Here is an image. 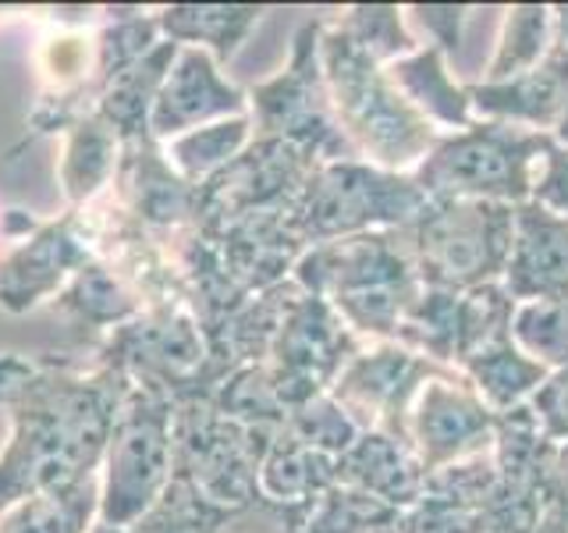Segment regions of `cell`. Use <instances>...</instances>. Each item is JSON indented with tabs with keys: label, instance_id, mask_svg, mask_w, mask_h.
<instances>
[{
	"label": "cell",
	"instance_id": "obj_9",
	"mask_svg": "<svg viewBox=\"0 0 568 533\" xmlns=\"http://www.w3.org/2000/svg\"><path fill=\"white\" fill-rule=\"evenodd\" d=\"M277 431L245 426L221 413L213 399H189L174 409L171 484L210 505H245L260 497V462Z\"/></svg>",
	"mask_w": 568,
	"mask_h": 533
},
{
	"label": "cell",
	"instance_id": "obj_40",
	"mask_svg": "<svg viewBox=\"0 0 568 533\" xmlns=\"http://www.w3.org/2000/svg\"><path fill=\"white\" fill-rule=\"evenodd\" d=\"M11 14H26V8H0V22H4V18H11Z\"/></svg>",
	"mask_w": 568,
	"mask_h": 533
},
{
	"label": "cell",
	"instance_id": "obj_34",
	"mask_svg": "<svg viewBox=\"0 0 568 533\" xmlns=\"http://www.w3.org/2000/svg\"><path fill=\"white\" fill-rule=\"evenodd\" d=\"M537 416L540 431L550 444L568 441V366L547 373V381L532 391V399L526 402Z\"/></svg>",
	"mask_w": 568,
	"mask_h": 533
},
{
	"label": "cell",
	"instance_id": "obj_6",
	"mask_svg": "<svg viewBox=\"0 0 568 533\" xmlns=\"http://www.w3.org/2000/svg\"><path fill=\"white\" fill-rule=\"evenodd\" d=\"M174 399L132 384L124 395L100 462L97 523L132 530L171 484L174 466Z\"/></svg>",
	"mask_w": 568,
	"mask_h": 533
},
{
	"label": "cell",
	"instance_id": "obj_26",
	"mask_svg": "<svg viewBox=\"0 0 568 533\" xmlns=\"http://www.w3.org/2000/svg\"><path fill=\"white\" fill-rule=\"evenodd\" d=\"M100 509V473L64 491L36 494L0 512V533H89Z\"/></svg>",
	"mask_w": 568,
	"mask_h": 533
},
{
	"label": "cell",
	"instance_id": "obj_29",
	"mask_svg": "<svg viewBox=\"0 0 568 533\" xmlns=\"http://www.w3.org/2000/svg\"><path fill=\"white\" fill-rule=\"evenodd\" d=\"M458 295L462 292H440V289H419L413 306L405 310L395 342L426 355L430 363L455 370L458 352Z\"/></svg>",
	"mask_w": 568,
	"mask_h": 533
},
{
	"label": "cell",
	"instance_id": "obj_37",
	"mask_svg": "<svg viewBox=\"0 0 568 533\" xmlns=\"http://www.w3.org/2000/svg\"><path fill=\"white\" fill-rule=\"evenodd\" d=\"M555 40L568 50V4L555 8Z\"/></svg>",
	"mask_w": 568,
	"mask_h": 533
},
{
	"label": "cell",
	"instance_id": "obj_28",
	"mask_svg": "<svg viewBox=\"0 0 568 533\" xmlns=\"http://www.w3.org/2000/svg\"><path fill=\"white\" fill-rule=\"evenodd\" d=\"M555 47V8L547 4H515L505 11V26L497 36L494 58L479 82H505L537 68Z\"/></svg>",
	"mask_w": 568,
	"mask_h": 533
},
{
	"label": "cell",
	"instance_id": "obj_17",
	"mask_svg": "<svg viewBox=\"0 0 568 533\" xmlns=\"http://www.w3.org/2000/svg\"><path fill=\"white\" fill-rule=\"evenodd\" d=\"M501 289L515 302L568 295V218L537 200L515 207V235Z\"/></svg>",
	"mask_w": 568,
	"mask_h": 533
},
{
	"label": "cell",
	"instance_id": "obj_22",
	"mask_svg": "<svg viewBox=\"0 0 568 533\" xmlns=\"http://www.w3.org/2000/svg\"><path fill=\"white\" fill-rule=\"evenodd\" d=\"M160 36L178 47H200L221 68L235 61L253 29L263 22L266 8L256 4H171L153 8Z\"/></svg>",
	"mask_w": 568,
	"mask_h": 533
},
{
	"label": "cell",
	"instance_id": "obj_35",
	"mask_svg": "<svg viewBox=\"0 0 568 533\" xmlns=\"http://www.w3.org/2000/svg\"><path fill=\"white\" fill-rule=\"evenodd\" d=\"M540 526L547 533H568V441L565 444H550Z\"/></svg>",
	"mask_w": 568,
	"mask_h": 533
},
{
	"label": "cell",
	"instance_id": "obj_24",
	"mask_svg": "<svg viewBox=\"0 0 568 533\" xmlns=\"http://www.w3.org/2000/svg\"><path fill=\"white\" fill-rule=\"evenodd\" d=\"M337 484V459L324 455L281 431L271 438L260 462V491L281 505H313L320 494Z\"/></svg>",
	"mask_w": 568,
	"mask_h": 533
},
{
	"label": "cell",
	"instance_id": "obj_15",
	"mask_svg": "<svg viewBox=\"0 0 568 533\" xmlns=\"http://www.w3.org/2000/svg\"><path fill=\"white\" fill-rule=\"evenodd\" d=\"M248 114V93L221 76V64L200 47H182L168 71L164 86L156 89L150 111V135L171 142L203 124Z\"/></svg>",
	"mask_w": 568,
	"mask_h": 533
},
{
	"label": "cell",
	"instance_id": "obj_31",
	"mask_svg": "<svg viewBox=\"0 0 568 533\" xmlns=\"http://www.w3.org/2000/svg\"><path fill=\"white\" fill-rule=\"evenodd\" d=\"M511 342L550 373L568 366V295L519 302L511 316Z\"/></svg>",
	"mask_w": 568,
	"mask_h": 533
},
{
	"label": "cell",
	"instance_id": "obj_7",
	"mask_svg": "<svg viewBox=\"0 0 568 533\" xmlns=\"http://www.w3.org/2000/svg\"><path fill=\"white\" fill-rule=\"evenodd\" d=\"M426 192L413 174L384 171L369 160L320 164L295 207V235L313 249L366 231H402L426 210Z\"/></svg>",
	"mask_w": 568,
	"mask_h": 533
},
{
	"label": "cell",
	"instance_id": "obj_2",
	"mask_svg": "<svg viewBox=\"0 0 568 533\" xmlns=\"http://www.w3.org/2000/svg\"><path fill=\"white\" fill-rule=\"evenodd\" d=\"M292 281L324 299L363 342H395L405 310L423 289L402 231H366L313 245L298 257Z\"/></svg>",
	"mask_w": 568,
	"mask_h": 533
},
{
	"label": "cell",
	"instance_id": "obj_12",
	"mask_svg": "<svg viewBox=\"0 0 568 533\" xmlns=\"http://www.w3.org/2000/svg\"><path fill=\"white\" fill-rule=\"evenodd\" d=\"M366 342L337 316L324 299L302 292L292 281V295L284 302L274 342L263 355V373L281 399L284 413L295 405L324 395L337 381V373Z\"/></svg>",
	"mask_w": 568,
	"mask_h": 533
},
{
	"label": "cell",
	"instance_id": "obj_16",
	"mask_svg": "<svg viewBox=\"0 0 568 533\" xmlns=\"http://www.w3.org/2000/svg\"><path fill=\"white\" fill-rule=\"evenodd\" d=\"M310 509L313 505H281L263 494L245 505L224 509L168 484L132 533H310Z\"/></svg>",
	"mask_w": 568,
	"mask_h": 533
},
{
	"label": "cell",
	"instance_id": "obj_36",
	"mask_svg": "<svg viewBox=\"0 0 568 533\" xmlns=\"http://www.w3.org/2000/svg\"><path fill=\"white\" fill-rule=\"evenodd\" d=\"M532 200L568 218V147H550L532 182Z\"/></svg>",
	"mask_w": 568,
	"mask_h": 533
},
{
	"label": "cell",
	"instance_id": "obj_5",
	"mask_svg": "<svg viewBox=\"0 0 568 533\" xmlns=\"http://www.w3.org/2000/svg\"><path fill=\"white\" fill-rule=\"evenodd\" d=\"M515 207L476 200H430L402 239L419 281L440 292H473L505 278Z\"/></svg>",
	"mask_w": 568,
	"mask_h": 533
},
{
	"label": "cell",
	"instance_id": "obj_10",
	"mask_svg": "<svg viewBox=\"0 0 568 533\" xmlns=\"http://www.w3.org/2000/svg\"><path fill=\"white\" fill-rule=\"evenodd\" d=\"M248 118L256 139H281L320 164L363 160L334 118L320 68V22H306L292 40L288 64L274 79L248 89Z\"/></svg>",
	"mask_w": 568,
	"mask_h": 533
},
{
	"label": "cell",
	"instance_id": "obj_8",
	"mask_svg": "<svg viewBox=\"0 0 568 533\" xmlns=\"http://www.w3.org/2000/svg\"><path fill=\"white\" fill-rule=\"evenodd\" d=\"M93 363L124 370L132 384L164 391L174 405L189 399H210L221 388L206 334L182 302L146 306L129 324L114 328L93 349Z\"/></svg>",
	"mask_w": 568,
	"mask_h": 533
},
{
	"label": "cell",
	"instance_id": "obj_13",
	"mask_svg": "<svg viewBox=\"0 0 568 533\" xmlns=\"http://www.w3.org/2000/svg\"><path fill=\"white\" fill-rule=\"evenodd\" d=\"M444 373L452 370L398 342H366L337 373L331 395L359 431L408 438V409H413L419 388Z\"/></svg>",
	"mask_w": 568,
	"mask_h": 533
},
{
	"label": "cell",
	"instance_id": "obj_3",
	"mask_svg": "<svg viewBox=\"0 0 568 533\" xmlns=\"http://www.w3.org/2000/svg\"><path fill=\"white\" fill-rule=\"evenodd\" d=\"M320 68L352 150L384 171L413 174L440 132L402 97L387 68L366 58L331 22H320Z\"/></svg>",
	"mask_w": 568,
	"mask_h": 533
},
{
	"label": "cell",
	"instance_id": "obj_18",
	"mask_svg": "<svg viewBox=\"0 0 568 533\" xmlns=\"http://www.w3.org/2000/svg\"><path fill=\"white\" fill-rule=\"evenodd\" d=\"M466 93L476 118L550 135L568 107V50L555 40L537 68L505 82H466Z\"/></svg>",
	"mask_w": 568,
	"mask_h": 533
},
{
	"label": "cell",
	"instance_id": "obj_27",
	"mask_svg": "<svg viewBox=\"0 0 568 533\" xmlns=\"http://www.w3.org/2000/svg\"><path fill=\"white\" fill-rule=\"evenodd\" d=\"M248 142H253V118H224L203 124V129L185 132L171 142H164V153L171 160V168L185 178L189 185L200 189L206 178H213L221 168H227Z\"/></svg>",
	"mask_w": 568,
	"mask_h": 533
},
{
	"label": "cell",
	"instance_id": "obj_32",
	"mask_svg": "<svg viewBox=\"0 0 568 533\" xmlns=\"http://www.w3.org/2000/svg\"><path fill=\"white\" fill-rule=\"evenodd\" d=\"M284 431H288L292 438H298L302 444H310V449L331 455V459H342L355 444V438L363 434L345 409L334 402L331 391L295 405L288 413V420H284Z\"/></svg>",
	"mask_w": 568,
	"mask_h": 533
},
{
	"label": "cell",
	"instance_id": "obj_20",
	"mask_svg": "<svg viewBox=\"0 0 568 533\" xmlns=\"http://www.w3.org/2000/svg\"><path fill=\"white\" fill-rule=\"evenodd\" d=\"M50 306L68 320V328L75 331L89 349H97L114 328L129 324V320H135L146 310V302L139 299V292L111 263L97 257L68 281V289L53 299Z\"/></svg>",
	"mask_w": 568,
	"mask_h": 533
},
{
	"label": "cell",
	"instance_id": "obj_4",
	"mask_svg": "<svg viewBox=\"0 0 568 533\" xmlns=\"http://www.w3.org/2000/svg\"><path fill=\"white\" fill-rule=\"evenodd\" d=\"M555 135L476 118L462 132H440L413 171L426 200H476L519 207L532 200L537 168Z\"/></svg>",
	"mask_w": 568,
	"mask_h": 533
},
{
	"label": "cell",
	"instance_id": "obj_39",
	"mask_svg": "<svg viewBox=\"0 0 568 533\" xmlns=\"http://www.w3.org/2000/svg\"><path fill=\"white\" fill-rule=\"evenodd\" d=\"M89 533H132V530H124V526H103V523H93V530Z\"/></svg>",
	"mask_w": 568,
	"mask_h": 533
},
{
	"label": "cell",
	"instance_id": "obj_23",
	"mask_svg": "<svg viewBox=\"0 0 568 533\" xmlns=\"http://www.w3.org/2000/svg\"><path fill=\"white\" fill-rule=\"evenodd\" d=\"M124 142L97 114H85L64 129V153L58 164L68 207H85L111 189Z\"/></svg>",
	"mask_w": 568,
	"mask_h": 533
},
{
	"label": "cell",
	"instance_id": "obj_25",
	"mask_svg": "<svg viewBox=\"0 0 568 533\" xmlns=\"http://www.w3.org/2000/svg\"><path fill=\"white\" fill-rule=\"evenodd\" d=\"M458 373L473 384V391L494 409V413H508V409L526 405L532 399V391L547 381L550 370L540 366L537 360H529L511 338H505V342L487 345L476 355H469V360L458 366Z\"/></svg>",
	"mask_w": 568,
	"mask_h": 533
},
{
	"label": "cell",
	"instance_id": "obj_21",
	"mask_svg": "<svg viewBox=\"0 0 568 533\" xmlns=\"http://www.w3.org/2000/svg\"><path fill=\"white\" fill-rule=\"evenodd\" d=\"M387 76L437 132H462L476 121L466 82L452 76L448 58L437 47L419 43V50H413L408 58L387 64Z\"/></svg>",
	"mask_w": 568,
	"mask_h": 533
},
{
	"label": "cell",
	"instance_id": "obj_33",
	"mask_svg": "<svg viewBox=\"0 0 568 533\" xmlns=\"http://www.w3.org/2000/svg\"><path fill=\"white\" fill-rule=\"evenodd\" d=\"M473 8L466 4H413L405 18L413 22L423 36L426 47H437L444 58H452L462 47V29H466Z\"/></svg>",
	"mask_w": 568,
	"mask_h": 533
},
{
	"label": "cell",
	"instance_id": "obj_19",
	"mask_svg": "<svg viewBox=\"0 0 568 533\" xmlns=\"http://www.w3.org/2000/svg\"><path fill=\"white\" fill-rule=\"evenodd\" d=\"M337 484L405 512L423 497L426 470L408 438L363 431L352 449L337 459Z\"/></svg>",
	"mask_w": 568,
	"mask_h": 533
},
{
	"label": "cell",
	"instance_id": "obj_30",
	"mask_svg": "<svg viewBox=\"0 0 568 533\" xmlns=\"http://www.w3.org/2000/svg\"><path fill=\"white\" fill-rule=\"evenodd\" d=\"M331 26L342 32L348 43L359 47L366 58H373L384 68L419 50V40H416V32L408 29L405 11L395 4H355L342 18H334Z\"/></svg>",
	"mask_w": 568,
	"mask_h": 533
},
{
	"label": "cell",
	"instance_id": "obj_14",
	"mask_svg": "<svg viewBox=\"0 0 568 533\" xmlns=\"http://www.w3.org/2000/svg\"><path fill=\"white\" fill-rule=\"evenodd\" d=\"M494 431L497 413L458 370L426 381L408 409V441H413L426 476L490 452Z\"/></svg>",
	"mask_w": 568,
	"mask_h": 533
},
{
	"label": "cell",
	"instance_id": "obj_11",
	"mask_svg": "<svg viewBox=\"0 0 568 533\" xmlns=\"http://www.w3.org/2000/svg\"><path fill=\"white\" fill-rule=\"evenodd\" d=\"M14 249L0 260V310L29 313L53 302L85 263L97 260V224L89 207H68L58 221H36L26 210L4 213Z\"/></svg>",
	"mask_w": 568,
	"mask_h": 533
},
{
	"label": "cell",
	"instance_id": "obj_38",
	"mask_svg": "<svg viewBox=\"0 0 568 533\" xmlns=\"http://www.w3.org/2000/svg\"><path fill=\"white\" fill-rule=\"evenodd\" d=\"M550 135H555L558 147H568V107H565V114H561V121H558V129L550 132Z\"/></svg>",
	"mask_w": 568,
	"mask_h": 533
},
{
	"label": "cell",
	"instance_id": "obj_41",
	"mask_svg": "<svg viewBox=\"0 0 568 533\" xmlns=\"http://www.w3.org/2000/svg\"><path fill=\"white\" fill-rule=\"evenodd\" d=\"M532 533H547V530H544V526H537V530H532Z\"/></svg>",
	"mask_w": 568,
	"mask_h": 533
},
{
	"label": "cell",
	"instance_id": "obj_1",
	"mask_svg": "<svg viewBox=\"0 0 568 533\" xmlns=\"http://www.w3.org/2000/svg\"><path fill=\"white\" fill-rule=\"evenodd\" d=\"M129 388V373L106 363L85 370L53 355H0V409L11 416L0 452V512L97 476Z\"/></svg>",
	"mask_w": 568,
	"mask_h": 533
}]
</instances>
